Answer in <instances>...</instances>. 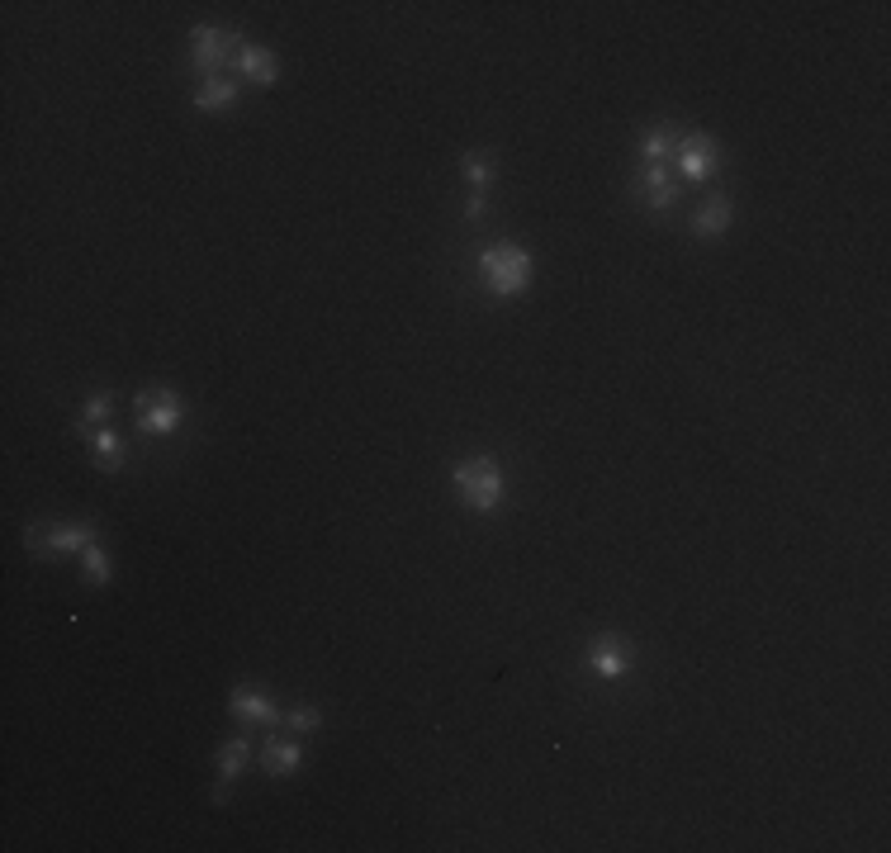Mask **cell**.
I'll list each match as a JSON object with an SVG mask.
<instances>
[{
  "instance_id": "cell-1",
  "label": "cell",
  "mask_w": 891,
  "mask_h": 853,
  "mask_svg": "<svg viewBox=\"0 0 891 853\" xmlns=\"http://www.w3.org/2000/svg\"><path fill=\"white\" fill-rule=\"evenodd\" d=\"M479 275H484V285L493 294H522L531 285V256L522 247H489V252L479 256Z\"/></svg>"
},
{
  "instance_id": "cell-2",
  "label": "cell",
  "mask_w": 891,
  "mask_h": 853,
  "mask_svg": "<svg viewBox=\"0 0 891 853\" xmlns=\"http://www.w3.org/2000/svg\"><path fill=\"white\" fill-rule=\"evenodd\" d=\"M455 489L470 503L474 512H493L503 503V474L489 455H474V460H460L455 465Z\"/></svg>"
},
{
  "instance_id": "cell-3",
  "label": "cell",
  "mask_w": 891,
  "mask_h": 853,
  "mask_svg": "<svg viewBox=\"0 0 891 853\" xmlns=\"http://www.w3.org/2000/svg\"><path fill=\"white\" fill-rule=\"evenodd\" d=\"M233 48H242V38H237L233 29H214V24H204V29L190 34V62H195L204 76H219V67L228 62Z\"/></svg>"
},
{
  "instance_id": "cell-4",
  "label": "cell",
  "mask_w": 891,
  "mask_h": 853,
  "mask_svg": "<svg viewBox=\"0 0 891 853\" xmlns=\"http://www.w3.org/2000/svg\"><path fill=\"white\" fill-rule=\"evenodd\" d=\"M181 418H185V403L171 389H152V394L138 399V427L147 436H166L171 427H181Z\"/></svg>"
},
{
  "instance_id": "cell-5",
  "label": "cell",
  "mask_w": 891,
  "mask_h": 853,
  "mask_svg": "<svg viewBox=\"0 0 891 853\" xmlns=\"http://www.w3.org/2000/svg\"><path fill=\"white\" fill-rule=\"evenodd\" d=\"M673 162H678V171H683L688 181H707V176H716V166H721V147L711 143V138H702V133H692V138H678V143H673Z\"/></svg>"
},
{
  "instance_id": "cell-6",
  "label": "cell",
  "mask_w": 891,
  "mask_h": 853,
  "mask_svg": "<svg viewBox=\"0 0 891 853\" xmlns=\"http://www.w3.org/2000/svg\"><path fill=\"white\" fill-rule=\"evenodd\" d=\"M228 707H233V716L242 726H275V721H280L275 702L261 688H252V683H237L233 697H228Z\"/></svg>"
},
{
  "instance_id": "cell-7",
  "label": "cell",
  "mask_w": 891,
  "mask_h": 853,
  "mask_svg": "<svg viewBox=\"0 0 891 853\" xmlns=\"http://www.w3.org/2000/svg\"><path fill=\"white\" fill-rule=\"evenodd\" d=\"M588 669L598 673V678H621V673L631 669V654H626V645L617 636H598L588 645Z\"/></svg>"
},
{
  "instance_id": "cell-8",
  "label": "cell",
  "mask_w": 891,
  "mask_h": 853,
  "mask_svg": "<svg viewBox=\"0 0 891 853\" xmlns=\"http://www.w3.org/2000/svg\"><path fill=\"white\" fill-rule=\"evenodd\" d=\"M237 67H242V76L256 81V86H275V76H280L275 53L271 48H261V43H242V48H237Z\"/></svg>"
},
{
  "instance_id": "cell-9",
  "label": "cell",
  "mask_w": 891,
  "mask_h": 853,
  "mask_svg": "<svg viewBox=\"0 0 891 853\" xmlns=\"http://www.w3.org/2000/svg\"><path fill=\"white\" fill-rule=\"evenodd\" d=\"M247 759H252V740L247 735H237V740H228L223 745V754H219V787H214V797H228V787L237 782V773L247 768Z\"/></svg>"
},
{
  "instance_id": "cell-10",
  "label": "cell",
  "mask_w": 891,
  "mask_h": 853,
  "mask_svg": "<svg viewBox=\"0 0 891 853\" xmlns=\"http://www.w3.org/2000/svg\"><path fill=\"white\" fill-rule=\"evenodd\" d=\"M640 190H645V204H650V209H669V204L678 200V185H673L669 166H645Z\"/></svg>"
},
{
  "instance_id": "cell-11",
  "label": "cell",
  "mask_w": 891,
  "mask_h": 853,
  "mask_svg": "<svg viewBox=\"0 0 891 853\" xmlns=\"http://www.w3.org/2000/svg\"><path fill=\"white\" fill-rule=\"evenodd\" d=\"M726 223H730V200L726 195H711V200L692 214V233L697 237H721L726 233Z\"/></svg>"
},
{
  "instance_id": "cell-12",
  "label": "cell",
  "mask_w": 891,
  "mask_h": 853,
  "mask_svg": "<svg viewBox=\"0 0 891 853\" xmlns=\"http://www.w3.org/2000/svg\"><path fill=\"white\" fill-rule=\"evenodd\" d=\"M81 432L91 436V446H95V455H100V465L105 470H124V441L110 432V427H81Z\"/></svg>"
},
{
  "instance_id": "cell-13",
  "label": "cell",
  "mask_w": 891,
  "mask_h": 853,
  "mask_svg": "<svg viewBox=\"0 0 891 853\" xmlns=\"http://www.w3.org/2000/svg\"><path fill=\"white\" fill-rule=\"evenodd\" d=\"M261 763H266V773H271V778H285V773H294V768L304 763V754H299L294 740H271L266 754H261Z\"/></svg>"
},
{
  "instance_id": "cell-14",
  "label": "cell",
  "mask_w": 891,
  "mask_h": 853,
  "mask_svg": "<svg viewBox=\"0 0 891 853\" xmlns=\"http://www.w3.org/2000/svg\"><path fill=\"white\" fill-rule=\"evenodd\" d=\"M86 545H95V527L91 522H67V527H53L48 531V550H86Z\"/></svg>"
},
{
  "instance_id": "cell-15",
  "label": "cell",
  "mask_w": 891,
  "mask_h": 853,
  "mask_svg": "<svg viewBox=\"0 0 891 853\" xmlns=\"http://www.w3.org/2000/svg\"><path fill=\"white\" fill-rule=\"evenodd\" d=\"M233 100H237V86L223 81V76H204V86L195 91V105L209 109V114H214V109H228Z\"/></svg>"
},
{
  "instance_id": "cell-16",
  "label": "cell",
  "mask_w": 891,
  "mask_h": 853,
  "mask_svg": "<svg viewBox=\"0 0 891 853\" xmlns=\"http://www.w3.org/2000/svg\"><path fill=\"white\" fill-rule=\"evenodd\" d=\"M640 157H645V166H664L673 157V133L669 128H650L645 133V143H640Z\"/></svg>"
},
{
  "instance_id": "cell-17",
  "label": "cell",
  "mask_w": 891,
  "mask_h": 853,
  "mask_svg": "<svg viewBox=\"0 0 891 853\" xmlns=\"http://www.w3.org/2000/svg\"><path fill=\"white\" fill-rule=\"evenodd\" d=\"M465 176H470L474 195H484L493 181V152H465Z\"/></svg>"
},
{
  "instance_id": "cell-18",
  "label": "cell",
  "mask_w": 891,
  "mask_h": 853,
  "mask_svg": "<svg viewBox=\"0 0 891 853\" xmlns=\"http://www.w3.org/2000/svg\"><path fill=\"white\" fill-rule=\"evenodd\" d=\"M285 726H290L294 735H313V730L323 726V711L318 707H294L290 716H285Z\"/></svg>"
},
{
  "instance_id": "cell-19",
  "label": "cell",
  "mask_w": 891,
  "mask_h": 853,
  "mask_svg": "<svg viewBox=\"0 0 891 853\" xmlns=\"http://www.w3.org/2000/svg\"><path fill=\"white\" fill-rule=\"evenodd\" d=\"M110 413H114L110 394H91V399H86V418H81V427H100V422H110Z\"/></svg>"
},
{
  "instance_id": "cell-20",
  "label": "cell",
  "mask_w": 891,
  "mask_h": 853,
  "mask_svg": "<svg viewBox=\"0 0 891 853\" xmlns=\"http://www.w3.org/2000/svg\"><path fill=\"white\" fill-rule=\"evenodd\" d=\"M81 555H86V574H91V583H110V555H105L100 545H86Z\"/></svg>"
}]
</instances>
